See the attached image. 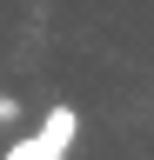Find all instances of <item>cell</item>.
Returning <instances> with one entry per match:
<instances>
[{
	"label": "cell",
	"mask_w": 154,
	"mask_h": 160,
	"mask_svg": "<svg viewBox=\"0 0 154 160\" xmlns=\"http://www.w3.org/2000/svg\"><path fill=\"white\" fill-rule=\"evenodd\" d=\"M74 133H81V113H74V107H54V113L40 120V140H47L54 153H67V147H74Z\"/></svg>",
	"instance_id": "cell-1"
},
{
	"label": "cell",
	"mask_w": 154,
	"mask_h": 160,
	"mask_svg": "<svg viewBox=\"0 0 154 160\" xmlns=\"http://www.w3.org/2000/svg\"><path fill=\"white\" fill-rule=\"evenodd\" d=\"M7 160H67V153H54L40 133H27V140H13V147H7Z\"/></svg>",
	"instance_id": "cell-2"
},
{
	"label": "cell",
	"mask_w": 154,
	"mask_h": 160,
	"mask_svg": "<svg viewBox=\"0 0 154 160\" xmlns=\"http://www.w3.org/2000/svg\"><path fill=\"white\" fill-rule=\"evenodd\" d=\"M13 113H20V100H7V93H0V127H7Z\"/></svg>",
	"instance_id": "cell-3"
}]
</instances>
